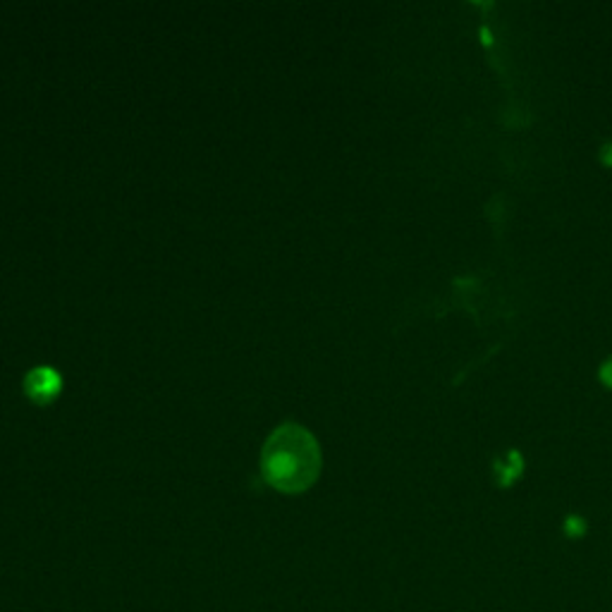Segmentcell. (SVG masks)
<instances>
[{
    "mask_svg": "<svg viewBox=\"0 0 612 612\" xmlns=\"http://www.w3.org/2000/svg\"><path fill=\"white\" fill-rule=\"evenodd\" d=\"M63 393V376L51 366H36L24 376V395L34 404H51Z\"/></svg>",
    "mask_w": 612,
    "mask_h": 612,
    "instance_id": "obj_2",
    "label": "cell"
},
{
    "mask_svg": "<svg viewBox=\"0 0 612 612\" xmlns=\"http://www.w3.org/2000/svg\"><path fill=\"white\" fill-rule=\"evenodd\" d=\"M600 161H603L605 165H610V168H612V142H608L603 146V149H600Z\"/></svg>",
    "mask_w": 612,
    "mask_h": 612,
    "instance_id": "obj_4",
    "label": "cell"
},
{
    "mask_svg": "<svg viewBox=\"0 0 612 612\" xmlns=\"http://www.w3.org/2000/svg\"><path fill=\"white\" fill-rule=\"evenodd\" d=\"M600 381H603L608 388H612V359H608L603 366H600Z\"/></svg>",
    "mask_w": 612,
    "mask_h": 612,
    "instance_id": "obj_3",
    "label": "cell"
},
{
    "mask_svg": "<svg viewBox=\"0 0 612 612\" xmlns=\"http://www.w3.org/2000/svg\"><path fill=\"white\" fill-rule=\"evenodd\" d=\"M321 474L318 440L299 424H285L271 433L261 452V476L280 493H304Z\"/></svg>",
    "mask_w": 612,
    "mask_h": 612,
    "instance_id": "obj_1",
    "label": "cell"
}]
</instances>
